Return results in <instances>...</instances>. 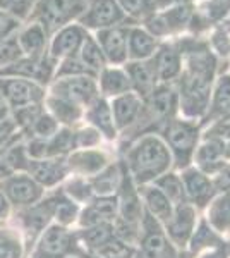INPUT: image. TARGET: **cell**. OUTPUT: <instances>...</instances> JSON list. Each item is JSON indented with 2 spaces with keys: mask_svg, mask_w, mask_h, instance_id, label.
<instances>
[{
  "mask_svg": "<svg viewBox=\"0 0 230 258\" xmlns=\"http://www.w3.org/2000/svg\"><path fill=\"white\" fill-rule=\"evenodd\" d=\"M23 241L12 229H0V258H23Z\"/></svg>",
  "mask_w": 230,
  "mask_h": 258,
  "instance_id": "obj_41",
  "label": "cell"
},
{
  "mask_svg": "<svg viewBox=\"0 0 230 258\" xmlns=\"http://www.w3.org/2000/svg\"><path fill=\"white\" fill-rule=\"evenodd\" d=\"M172 155L163 141L155 135L143 136L127 153V172L139 186L155 181L169 170Z\"/></svg>",
  "mask_w": 230,
  "mask_h": 258,
  "instance_id": "obj_2",
  "label": "cell"
},
{
  "mask_svg": "<svg viewBox=\"0 0 230 258\" xmlns=\"http://www.w3.org/2000/svg\"><path fill=\"white\" fill-rule=\"evenodd\" d=\"M155 186H157V188L160 189L162 193L170 200V202H172L174 207L182 205V203H187L182 179L179 177L177 174H172V172L162 174L158 179H155Z\"/></svg>",
  "mask_w": 230,
  "mask_h": 258,
  "instance_id": "obj_37",
  "label": "cell"
},
{
  "mask_svg": "<svg viewBox=\"0 0 230 258\" xmlns=\"http://www.w3.org/2000/svg\"><path fill=\"white\" fill-rule=\"evenodd\" d=\"M65 258H88V256L85 255V251H81V253H76V255H69Z\"/></svg>",
  "mask_w": 230,
  "mask_h": 258,
  "instance_id": "obj_58",
  "label": "cell"
},
{
  "mask_svg": "<svg viewBox=\"0 0 230 258\" xmlns=\"http://www.w3.org/2000/svg\"><path fill=\"white\" fill-rule=\"evenodd\" d=\"M184 2H189V0H155V6L158 7H167V6H177V4H184Z\"/></svg>",
  "mask_w": 230,
  "mask_h": 258,
  "instance_id": "obj_57",
  "label": "cell"
},
{
  "mask_svg": "<svg viewBox=\"0 0 230 258\" xmlns=\"http://www.w3.org/2000/svg\"><path fill=\"white\" fill-rule=\"evenodd\" d=\"M151 62L157 71V78L160 81H172L181 76L182 71V55L177 45L165 43L158 48V52L153 53Z\"/></svg>",
  "mask_w": 230,
  "mask_h": 258,
  "instance_id": "obj_22",
  "label": "cell"
},
{
  "mask_svg": "<svg viewBox=\"0 0 230 258\" xmlns=\"http://www.w3.org/2000/svg\"><path fill=\"white\" fill-rule=\"evenodd\" d=\"M102 136L96 131L95 127H83L78 129V131H72V143H74V150L76 148H91L96 147L100 143Z\"/></svg>",
  "mask_w": 230,
  "mask_h": 258,
  "instance_id": "obj_48",
  "label": "cell"
},
{
  "mask_svg": "<svg viewBox=\"0 0 230 258\" xmlns=\"http://www.w3.org/2000/svg\"><path fill=\"white\" fill-rule=\"evenodd\" d=\"M179 107V97L177 91L172 86H157L155 91L148 98L143 100V109L137 120L134 122V133L155 131L160 129V126H165L169 120L174 119V114Z\"/></svg>",
  "mask_w": 230,
  "mask_h": 258,
  "instance_id": "obj_3",
  "label": "cell"
},
{
  "mask_svg": "<svg viewBox=\"0 0 230 258\" xmlns=\"http://www.w3.org/2000/svg\"><path fill=\"white\" fill-rule=\"evenodd\" d=\"M211 43L213 47L216 48V52L220 53V55H228L230 52V40L227 36V31L223 30V28H218L215 33H213V38H211Z\"/></svg>",
  "mask_w": 230,
  "mask_h": 258,
  "instance_id": "obj_51",
  "label": "cell"
},
{
  "mask_svg": "<svg viewBox=\"0 0 230 258\" xmlns=\"http://www.w3.org/2000/svg\"><path fill=\"white\" fill-rule=\"evenodd\" d=\"M18 43L24 57H43L48 55L50 35L48 31L36 21H29L28 24L19 28Z\"/></svg>",
  "mask_w": 230,
  "mask_h": 258,
  "instance_id": "obj_19",
  "label": "cell"
},
{
  "mask_svg": "<svg viewBox=\"0 0 230 258\" xmlns=\"http://www.w3.org/2000/svg\"><path fill=\"white\" fill-rule=\"evenodd\" d=\"M162 135L165 143L169 145V152H172L174 155L175 167L187 169L198 148L199 126L189 120L172 119L162 127Z\"/></svg>",
  "mask_w": 230,
  "mask_h": 258,
  "instance_id": "obj_4",
  "label": "cell"
},
{
  "mask_svg": "<svg viewBox=\"0 0 230 258\" xmlns=\"http://www.w3.org/2000/svg\"><path fill=\"white\" fill-rule=\"evenodd\" d=\"M86 30L81 24H65L50 36L48 55L55 62H60L67 57L78 55L83 41L86 38Z\"/></svg>",
  "mask_w": 230,
  "mask_h": 258,
  "instance_id": "obj_13",
  "label": "cell"
},
{
  "mask_svg": "<svg viewBox=\"0 0 230 258\" xmlns=\"http://www.w3.org/2000/svg\"><path fill=\"white\" fill-rule=\"evenodd\" d=\"M186 68L179 81V105L187 117H203L210 107L216 59L204 41L186 38L179 43Z\"/></svg>",
  "mask_w": 230,
  "mask_h": 258,
  "instance_id": "obj_1",
  "label": "cell"
},
{
  "mask_svg": "<svg viewBox=\"0 0 230 258\" xmlns=\"http://www.w3.org/2000/svg\"><path fill=\"white\" fill-rule=\"evenodd\" d=\"M125 73H127L129 81H131V88L136 91V95L141 100H146L157 88L158 78L151 59L131 62L125 68Z\"/></svg>",
  "mask_w": 230,
  "mask_h": 258,
  "instance_id": "obj_21",
  "label": "cell"
},
{
  "mask_svg": "<svg viewBox=\"0 0 230 258\" xmlns=\"http://www.w3.org/2000/svg\"><path fill=\"white\" fill-rule=\"evenodd\" d=\"M53 210H55V197L40 200L35 205L19 210L18 220L23 226L29 241L38 238L41 232L48 227V222L53 219Z\"/></svg>",
  "mask_w": 230,
  "mask_h": 258,
  "instance_id": "obj_14",
  "label": "cell"
},
{
  "mask_svg": "<svg viewBox=\"0 0 230 258\" xmlns=\"http://www.w3.org/2000/svg\"><path fill=\"white\" fill-rule=\"evenodd\" d=\"M38 2L40 0H0V11L23 23L31 19Z\"/></svg>",
  "mask_w": 230,
  "mask_h": 258,
  "instance_id": "obj_40",
  "label": "cell"
},
{
  "mask_svg": "<svg viewBox=\"0 0 230 258\" xmlns=\"http://www.w3.org/2000/svg\"><path fill=\"white\" fill-rule=\"evenodd\" d=\"M0 189L4 191L6 198L16 209H26L43 198L45 188L40 186L29 174L26 172H14L12 176L2 181Z\"/></svg>",
  "mask_w": 230,
  "mask_h": 258,
  "instance_id": "obj_11",
  "label": "cell"
},
{
  "mask_svg": "<svg viewBox=\"0 0 230 258\" xmlns=\"http://www.w3.org/2000/svg\"><path fill=\"white\" fill-rule=\"evenodd\" d=\"M57 62L50 59V55L43 57H21L11 66L0 68V78H21V80L35 81L45 86L53 80Z\"/></svg>",
  "mask_w": 230,
  "mask_h": 258,
  "instance_id": "obj_10",
  "label": "cell"
},
{
  "mask_svg": "<svg viewBox=\"0 0 230 258\" xmlns=\"http://www.w3.org/2000/svg\"><path fill=\"white\" fill-rule=\"evenodd\" d=\"M0 95L9 105L11 112L28 105H40L45 102V86L21 78H0Z\"/></svg>",
  "mask_w": 230,
  "mask_h": 258,
  "instance_id": "obj_9",
  "label": "cell"
},
{
  "mask_svg": "<svg viewBox=\"0 0 230 258\" xmlns=\"http://www.w3.org/2000/svg\"><path fill=\"white\" fill-rule=\"evenodd\" d=\"M88 181L96 197H112L122 182V165H107Z\"/></svg>",
  "mask_w": 230,
  "mask_h": 258,
  "instance_id": "obj_29",
  "label": "cell"
},
{
  "mask_svg": "<svg viewBox=\"0 0 230 258\" xmlns=\"http://www.w3.org/2000/svg\"><path fill=\"white\" fill-rule=\"evenodd\" d=\"M208 222L216 232L230 231V193H220L208 207Z\"/></svg>",
  "mask_w": 230,
  "mask_h": 258,
  "instance_id": "obj_34",
  "label": "cell"
},
{
  "mask_svg": "<svg viewBox=\"0 0 230 258\" xmlns=\"http://www.w3.org/2000/svg\"><path fill=\"white\" fill-rule=\"evenodd\" d=\"M230 11V0H208L206 6L203 7V11H199L191 21L194 23V30H203L208 28L210 23H216L221 18L227 16Z\"/></svg>",
  "mask_w": 230,
  "mask_h": 258,
  "instance_id": "obj_36",
  "label": "cell"
},
{
  "mask_svg": "<svg viewBox=\"0 0 230 258\" xmlns=\"http://www.w3.org/2000/svg\"><path fill=\"white\" fill-rule=\"evenodd\" d=\"M11 115V109L9 105L6 103V100H4V97L0 95V119H6Z\"/></svg>",
  "mask_w": 230,
  "mask_h": 258,
  "instance_id": "obj_56",
  "label": "cell"
},
{
  "mask_svg": "<svg viewBox=\"0 0 230 258\" xmlns=\"http://www.w3.org/2000/svg\"><path fill=\"white\" fill-rule=\"evenodd\" d=\"M78 57L91 73L96 74V76L100 74V71L107 68V59H105V55H103L102 48H100L98 41L90 35H86V38L78 52Z\"/></svg>",
  "mask_w": 230,
  "mask_h": 258,
  "instance_id": "obj_35",
  "label": "cell"
},
{
  "mask_svg": "<svg viewBox=\"0 0 230 258\" xmlns=\"http://www.w3.org/2000/svg\"><path fill=\"white\" fill-rule=\"evenodd\" d=\"M21 57H24V55H23V52H21V47L18 43V33L0 40V68L11 66L12 62L19 60Z\"/></svg>",
  "mask_w": 230,
  "mask_h": 258,
  "instance_id": "obj_47",
  "label": "cell"
},
{
  "mask_svg": "<svg viewBox=\"0 0 230 258\" xmlns=\"http://www.w3.org/2000/svg\"><path fill=\"white\" fill-rule=\"evenodd\" d=\"M55 197V210H53V217L57 219V224L67 227L69 224H72L76 220L79 214V207L74 200H70L67 195L62 193L53 195Z\"/></svg>",
  "mask_w": 230,
  "mask_h": 258,
  "instance_id": "obj_39",
  "label": "cell"
},
{
  "mask_svg": "<svg viewBox=\"0 0 230 258\" xmlns=\"http://www.w3.org/2000/svg\"><path fill=\"white\" fill-rule=\"evenodd\" d=\"M213 188L218 193H230V164H223L215 172L213 179Z\"/></svg>",
  "mask_w": 230,
  "mask_h": 258,
  "instance_id": "obj_49",
  "label": "cell"
},
{
  "mask_svg": "<svg viewBox=\"0 0 230 258\" xmlns=\"http://www.w3.org/2000/svg\"><path fill=\"white\" fill-rule=\"evenodd\" d=\"M14 174V170H12L11 167H9V164H7L6 160H4V157L0 155V179H7L9 176H12Z\"/></svg>",
  "mask_w": 230,
  "mask_h": 258,
  "instance_id": "obj_54",
  "label": "cell"
},
{
  "mask_svg": "<svg viewBox=\"0 0 230 258\" xmlns=\"http://www.w3.org/2000/svg\"><path fill=\"white\" fill-rule=\"evenodd\" d=\"M81 251L83 249L79 248L76 234L60 224H53L40 234L31 258H65Z\"/></svg>",
  "mask_w": 230,
  "mask_h": 258,
  "instance_id": "obj_7",
  "label": "cell"
},
{
  "mask_svg": "<svg viewBox=\"0 0 230 258\" xmlns=\"http://www.w3.org/2000/svg\"><path fill=\"white\" fill-rule=\"evenodd\" d=\"M19 28H21V23L18 19L6 14L4 11H0V40L16 35V33L19 31Z\"/></svg>",
  "mask_w": 230,
  "mask_h": 258,
  "instance_id": "obj_50",
  "label": "cell"
},
{
  "mask_svg": "<svg viewBox=\"0 0 230 258\" xmlns=\"http://www.w3.org/2000/svg\"><path fill=\"white\" fill-rule=\"evenodd\" d=\"M64 193L67 195L70 200H74V202H90V200L95 198L93 189H91V186H90V181L83 176L74 177L72 181H69Z\"/></svg>",
  "mask_w": 230,
  "mask_h": 258,
  "instance_id": "obj_46",
  "label": "cell"
},
{
  "mask_svg": "<svg viewBox=\"0 0 230 258\" xmlns=\"http://www.w3.org/2000/svg\"><path fill=\"white\" fill-rule=\"evenodd\" d=\"M125 19L124 11L117 0H88L85 11L79 14L78 24L91 30H105L120 24Z\"/></svg>",
  "mask_w": 230,
  "mask_h": 258,
  "instance_id": "obj_12",
  "label": "cell"
},
{
  "mask_svg": "<svg viewBox=\"0 0 230 258\" xmlns=\"http://www.w3.org/2000/svg\"><path fill=\"white\" fill-rule=\"evenodd\" d=\"M194 207L189 205V203H182V205L174 207L172 215L163 222V226H165V234L169 236L175 246L184 248L189 243L192 232H194Z\"/></svg>",
  "mask_w": 230,
  "mask_h": 258,
  "instance_id": "obj_15",
  "label": "cell"
},
{
  "mask_svg": "<svg viewBox=\"0 0 230 258\" xmlns=\"http://www.w3.org/2000/svg\"><path fill=\"white\" fill-rule=\"evenodd\" d=\"M112 238H115L114 222L85 227L83 231H79L76 234L78 244H83L85 249H86L85 253H90V251H93V249L100 248L102 244H105L107 241H110Z\"/></svg>",
  "mask_w": 230,
  "mask_h": 258,
  "instance_id": "obj_33",
  "label": "cell"
},
{
  "mask_svg": "<svg viewBox=\"0 0 230 258\" xmlns=\"http://www.w3.org/2000/svg\"><path fill=\"white\" fill-rule=\"evenodd\" d=\"M203 124L220 122L230 119V76H221L213 93V100L208 107Z\"/></svg>",
  "mask_w": 230,
  "mask_h": 258,
  "instance_id": "obj_27",
  "label": "cell"
},
{
  "mask_svg": "<svg viewBox=\"0 0 230 258\" xmlns=\"http://www.w3.org/2000/svg\"><path fill=\"white\" fill-rule=\"evenodd\" d=\"M194 153L199 170L204 174H215L225 164V141L208 136Z\"/></svg>",
  "mask_w": 230,
  "mask_h": 258,
  "instance_id": "obj_25",
  "label": "cell"
},
{
  "mask_svg": "<svg viewBox=\"0 0 230 258\" xmlns=\"http://www.w3.org/2000/svg\"><path fill=\"white\" fill-rule=\"evenodd\" d=\"M139 195L144 200L146 212L151 214L158 222H165L172 215L174 205L157 186H143L139 188Z\"/></svg>",
  "mask_w": 230,
  "mask_h": 258,
  "instance_id": "obj_30",
  "label": "cell"
},
{
  "mask_svg": "<svg viewBox=\"0 0 230 258\" xmlns=\"http://www.w3.org/2000/svg\"><path fill=\"white\" fill-rule=\"evenodd\" d=\"M157 38L141 28H129L127 33V57L134 60H148L157 50Z\"/></svg>",
  "mask_w": 230,
  "mask_h": 258,
  "instance_id": "obj_28",
  "label": "cell"
},
{
  "mask_svg": "<svg viewBox=\"0 0 230 258\" xmlns=\"http://www.w3.org/2000/svg\"><path fill=\"white\" fill-rule=\"evenodd\" d=\"M100 90L108 97H120L132 91L127 73L115 68H105L100 71Z\"/></svg>",
  "mask_w": 230,
  "mask_h": 258,
  "instance_id": "obj_32",
  "label": "cell"
},
{
  "mask_svg": "<svg viewBox=\"0 0 230 258\" xmlns=\"http://www.w3.org/2000/svg\"><path fill=\"white\" fill-rule=\"evenodd\" d=\"M117 214H119V200L115 197H95L81 212L79 224L83 227L112 224L117 219Z\"/></svg>",
  "mask_w": 230,
  "mask_h": 258,
  "instance_id": "obj_20",
  "label": "cell"
},
{
  "mask_svg": "<svg viewBox=\"0 0 230 258\" xmlns=\"http://www.w3.org/2000/svg\"><path fill=\"white\" fill-rule=\"evenodd\" d=\"M225 159H230V141L225 143Z\"/></svg>",
  "mask_w": 230,
  "mask_h": 258,
  "instance_id": "obj_59",
  "label": "cell"
},
{
  "mask_svg": "<svg viewBox=\"0 0 230 258\" xmlns=\"http://www.w3.org/2000/svg\"><path fill=\"white\" fill-rule=\"evenodd\" d=\"M203 258H227V248H225V244L223 246H218L215 251L208 253V255H204Z\"/></svg>",
  "mask_w": 230,
  "mask_h": 258,
  "instance_id": "obj_55",
  "label": "cell"
},
{
  "mask_svg": "<svg viewBox=\"0 0 230 258\" xmlns=\"http://www.w3.org/2000/svg\"><path fill=\"white\" fill-rule=\"evenodd\" d=\"M69 172L67 162L64 157H52V159H38L29 160L26 174H29L40 186L52 188L58 184Z\"/></svg>",
  "mask_w": 230,
  "mask_h": 258,
  "instance_id": "obj_18",
  "label": "cell"
},
{
  "mask_svg": "<svg viewBox=\"0 0 230 258\" xmlns=\"http://www.w3.org/2000/svg\"><path fill=\"white\" fill-rule=\"evenodd\" d=\"M21 136H23V133L11 115L6 119H0V155L6 150H9L12 145L21 141Z\"/></svg>",
  "mask_w": 230,
  "mask_h": 258,
  "instance_id": "obj_45",
  "label": "cell"
},
{
  "mask_svg": "<svg viewBox=\"0 0 230 258\" xmlns=\"http://www.w3.org/2000/svg\"><path fill=\"white\" fill-rule=\"evenodd\" d=\"M160 18L163 21L167 28V33H175V31H181L182 28H186L187 24L191 23L192 18V6L189 2H184V4H177L172 9H169L167 12L160 14Z\"/></svg>",
  "mask_w": 230,
  "mask_h": 258,
  "instance_id": "obj_38",
  "label": "cell"
},
{
  "mask_svg": "<svg viewBox=\"0 0 230 258\" xmlns=\"http://www.w3.org/2000/svg\"><path fill=\"white\" fill-rule=\"evenodd\" d=\"M182 184L186 191L187 203H194L198 209H203L215 198V188L211 179L199 169H186L182 174Z\"/></svg>",
  "mask_w": 230,
  "mask_h": 258,
  "instance_id": "obj_17",
  "label": "cell"
},
{
  "mask_svg": "<svg viewBox=\"0 0 230 258\" xmlns=\"http://www.w3.org/2000/svg\"><path fill=\"white\" fill-rule=\"evenodd\" d=\"M45 103L48 107V114L57 120L58 124H64V126H74L78 120L85 115V110L81 107L74 105V103L67 102L64 98H58L55 95H47L45 97Z\"/></svg>",
  "mask_w": 230,
  "mask_h": 258,
  "instance_id": "obj_31",
  "label": "cell"
},
{
  "mask_svg": "<svg viewBox=\"0 0 230 258\" xmlns=\"http://www.w3.org/2000/svg\"><path fill=\"white\" fill-rule=\"evenodd\" d=\"M189 243H191L192 253L199 251L201 248H206V246H216V248L223 246V243H221L218 236L215 234V231H211L210 226H208V222H204V220L199 224L198 231L192 232Z\"/></svg>",
  "mask_w": 230,
  "mask_h": 258,
  "instance_id": "obj_43",
  "label": "cell"
},
{
  "mask_svg": "<svg viewBox=\"0 0 230 258\" xmlns=\"http://www.w3.org/2000/svg\"><path fill=\"white\" fill-rule=\"evenodd\" d=\"M110 109H112V117H114L115 127L127 129L134 126V122L139 117L141 109H143V100L137 97L136 93L129 91L125 95L115 97Z\"/></svg>",
  "mask_w": 230,
  "mask_h": 258,
  "instance_id": "obj_23",
  "label": "cell"
},
{
  "mask_svg": "<svg viewBox=\"0 0 230 258\" xmlns=\"http://www.w3.org/2000/svg\"><path fill=\"white\" fill-rule=\"evenodd\" d=\"M137 243H139V249L134 258H177V251L169 241V236L162 229L160 222L146 210L141 220Z\"/></svg>",
  "mask_w": 230,
  "mask_h": 258,
  "instance_id": "obj_6",
  "label": "cell"
},
{
  "mask_svg": "<svg viewBox=\"0 0 230 258\" xmlns=\"http://www.w3.org/2000/svg\"><path fill=\"white\" fill-rule=\"evenodd\" d=\"M57 131H58V122L48 114L47 110H43L38 117L35 119V122L31 124V127H29L26 133L31 136V138L48 140V138H52Z\"/></svg>",
  "mask_w": 230,
  "mask_h": 258,
  "instance_id": "obj_42",
  "label": "cell"
},
{
  "mask_svg": "<svg viewBox=\"0 0 230 258\" xmlns=\"http://www.w3.org/2000/svg\"><path fill=\"white\" fill-rule=\"evenodd\" d=\"M9 210H11V203H9V200L6 198V195H4V191L0 189V220H4V219L9 217Z\"/></svg>",
  "mask_w": 230,
  "mask_h": 258,
  "instance_id": "obj_53",
  "label": "cell"
},
{
  "mask_svg": "<svg viewBox=\"0 0 230 258\" xmlns=\"http://www.w3.org/2000/svg\"><path fill=\"white\" fill-rule=\"evenodd\" d=\"M124 14H129L136 19H148L155 14V0H117Z\"/></svg>",
  "mask_w": 230,
  "mask_h": 258,
  "instance_id": "obj_44",
  "label": "cell"
},
{
  "mask_svg": "<svg viewBox=\"0 0 230 258\" xmlns=\"http://www.w3.org/2000/svg\"><path fill=\"white\" fill-rule=\"evenodd\" d=\"M98 83L93 76H69L55 78L50 88V95L64 98L78 107H88L100 97Z\"/></svg>",
  "mask_w": 230,
  "mask_h": 258,
  "instance_id": "obj_8",
  "label": "cell"
},
{
  "mask_svg": "<svg viewBox=\"0 0 230 258\" xmlns=\"http://www.w3.org/2000/svg\"><path fill=\"white\" fill-rule=\"evenodd\" d=\"M127 33L129 28L120 26V24L96 33V41H98L107 62L124 64L127 60Z\"/></svg>",
  "mask_w": 230,
  "mask_h": 258,
  "instance_id": "obj_16",
  "label": "cell"
},
{
  "mask_svg": "<svg viewBox=\"0 0 230 258\" xmlns=\"http://www.w3.org/2000/svg\"><path fill=\"white\" fill-rule=\"evenodd\" d=\"M85 117L86 120H90L96 131L105 136V138L114 140L117 136V127H115L114 117H112V109L105 98L98 97L93 103H90V105L86 107Z\"/></svg>",
  "mask_w": 230,
  "mask_h": 258,
  "instance_id": "obj_26",
  "label": "cell"
},
{
  "mask_svg": "<svg viewBox=\"0 0 230 258\" xmlns=\"http://www.w3.org/2000/svg\"><path fill=\"white\" fill-rule=\"evenodd\" d=\"M67 167L79 176H95L107 167V155L98 150H79L65 159Z\"/></svg>",
  "mask_w": 230,
  "mask_h": 258,
  "instance_id": "obj_24",
  "label": "cell"
},
{
  "mask_svg": "<svg viewBox=\"0 0 230 258\" xmlns=\"http://www.w3.org/2000/svg\"><path fill=\"white\" fill-rule=\"evenodd\" d=\"M208 136H211V138H220V140L230 138V119L220 120V122L213 124L206 133V138Z\"/></svg>",
  "mask_w": 230,
  "mask_h": 258,
  "instance_id": "obj_52",
  "label": "cell"
},
{
  "mask_svg": "<svg viewBox=\"0 0 230 258\" xmlns=\"http://www.w3.org/2000/svg\"><path fill=\"white\" fill-rule=\"evenodd\" d=\"M86 4L88 0H40L29 21L40 23L52 36L62 26L72 23V19H78Z\"/></svg>",
  "mask_w": 230,
  "mask_h": 258,
  "instance_id": "obj_5",
  "label": "cell"
}]
</instances>
